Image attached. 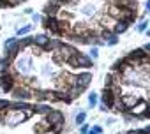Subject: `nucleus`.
<instances>
[{
	"label": "nucleus",
	"mask_w": 150,
	"mask_h": 134,
	"mask_svg": "<svg viewBox=\"0 0 150 134\" xmlns=\"http://www.w3.org/2000/svg\"><path fill=\"white\" fill-rule=\"evenodd\" d=\"M46 122L51 125V130H53L55 134H60V130H62V127H64V123H65V116H64V113H60L58 109H51V111L46 115Z\"/></svg>",
	"instance_id": "f257e3e1"
},
{
	"label": "nucleus",
	"mask_w": 150,
	"mask_h": 134,
	"mask_svg": "<svg viewBox=\"0 0 150 134\" xmlns=\"http://www.w3.org/2000/svg\"><path fill=\"white\" fill-rule=\"evenodd\" d=\"M34 111H21V109H11V111H7L6 115H4V120H6V123H9L11 127H14V125H18V123H21V122H25L30 115H32Z\"/></svg>",
	"instance_id": "f03ea898"
},
{
	"label": "nucleus",
	"mask_w": 150,
	"mask_h": 134,
	"mask_svg": "<svg viewBox=\"0 0 150 134\" xmlns=\"http://www.w3.org/2000/svg\"><path fill=\"white\" fill-rule=\"evenodd\" d=\"M67 65H71V67H83V69H88V67H92L94 65V60L88 56V55H85V53H80V51H76L67 62H65Z\"/></svg>",
	"instance_id": "7ed1b4c3"
},
{
	"label": "nucleus",
	"mask_w": 150,
	"mask_h": 134,
	"mask_svg": "<svg viewBox=\"0 0 150 134\" xmlns=\"http://www.w3.org/2000/svg\"><path fill=\"white\" fill-rule=\"evenodd\" d=\"M14 67H16V73L21 74L23 78H27L32 73V58L28 55H21L14 58Z\"/></svg>",
	"instance_id": "20e7f679"
},
{
	"label": "nucleus",
	"mask_w": 150,
	"mask_h": 134,
	"mask_svg": "<svg viewBox=\"0 0 150 134\" xmlns=\"http://www.w3.org/2000/svg\"><path fill=\"white\" fill-rule=\"evenodd\" d=\"M92 81V73L88 71H83V73H78V74H74V87H80V88H87Z\"/></svg>",
	"instance_id": "39448f33"
},
{
	"label": "nucleus",
	"mask_w": 150,
	"mask_h": 134,
	"mask_svg": "<svg viewBox=\"0 0 150 134\" xmlns=\"http://www.w3.org/2000/svg\"><path fill=\"white\" fill-rule=\"evenodd\" d=\"M117 94L111 90V87L110 88H104L103 90V95H101V102L108 108V109H113V106H115V102H117Z\"/></svg>",
	"instance_id": "423d86ee"
},
{
	"label": "nucleus",
	"mask_w": 150,
	"mask_h": 134,
	"mask_svg": "<svg viewBox=\"0 0 150 134\" xmlns=\"http://www.w3.org/2000/svg\"><path fill=\"white\" fill-rule=\"evenodd\" d=\"M14 85H16V78L11 74V71L0 74V87L4 88V92H13Z\"/></svg>",
	"instance_id": "0eeeda50"
},
{
	"label": "nucleus",
	"mask_w": 150,
	"mask_h": 134,
	"mask_svg": "<svg viewBox=\"0 0 150 134\" xmlns=\"http://www.w3.org/2000/svg\"><path fill=\"white\" fill-rule=\"evenodd\" d=\"M148 108H150L148 101H145V99H139V101H138V102H136V104H134L131 109H129V113H131L132 116H136V118H141V116H143V113H145Z\"/></svg>",
	"instance_id": "6e6552de"
},
{
	"label": "nucleus",
	"mask_w": 150,
	"mask_h": 134,
	"mask_svg": "<svg viewBox=\"0 0 150 134\" xmlns=\"http://www.w3.org/2000/svg\"><path fill=\"white\" fill-rule=\"evenodd\" d=\"M139 99H141V97H139V95H136V94H124V95H120V97H118V101L122 102V106H124L127 111H129V109H131L138 101H139Z\"/></svg>",
	"instance_id": "1a4fd4ad"
},
{
	"label": "nucleus",
	"mask_w": 150,
	"mask_h": 134,
	"mask_svg": "<svg viewBox=\"0 0 150 134\" xmlns=\"http://www.w3.org/2000/svg\"><path fill=\"white\" fill-rule=\"evenodd\" d=\"M62 7L64 6L58 2V0H50V2L44 6V14L46 16H58V13H60Z\"/></svg>",
	"instance_id": "9d476101"
},
{
	"label": "nucleus",
	"mask_w": 150,
	"mask_h": 134,
	"mask_svg": "<svg viewBox=\"0 0 150 134\" xmlns=\"http://www.w3.org/2000/svg\"><path fill=\"white\" fill-rule=\"evenodd\" d=\"M13 95H14V99H18V101H27V99L32 97V92H30L28 87H14V88H13Z\"/></svg>",
	"instance_id": "9b49d317"
},
{
	"label": "nucleus",
	"mask_w": 150,
	"mask_h": 134,
	"mask_svg": "<svg viewBox=\"0 0 150 134\" xmlns=\"http://www.w3.org/2000/svg\"><path fill=\"white\" fill-rule=\"evenodd\" d=\"M18 53H21V48H20V42L16 41V42H13V44H9V46H6V56L7 58H16L18 56Z\"/></svg>",
	"instance_id": "f8f14e48"
},
{
	"label": "nucleus",
	"mask_w": 150,
	"mask_h": 134,
	"mask_svg": "<svg viewBox=\"0 0 150 134\" xmlns=\"http://www.w3.org/2000/svg\"><path fill=\"white\" fill-rule=\"evenodd\" d=\"M64 42L60 41V39H50L48 41V44L44 46V51H50V53H55V51H58L60 49V46H62Z\"/></svg>",
	"instance_id": "ddd939ff"
},
{
	"label": "nucleus",
	"mask_w": 150,
	"mask_h": 134,
	"mask_svg": "<svg viewBox=\"0 0 150 134\" xmlns=\"http://www.w3.org/2000/svg\"><path fill=\"white\" fill-rule=\"evenodd\" d=\"M48 41H50V37L44 35V34H39V35L32 37V44H34V46H39V48H42V49H44V46L48 44Z\"/></svg>",
	"instance_id": "4468645a"
},
{
	"label": "nucleus",
	"mask_w": 150,
	"mask_h": 134,
	"mask_svg": "<svg viewBox=\"0 0 150 134\" xmlns=\"http://www.w3.org/2000/svg\"><path fill=\"white\" fill-rule=\"evenodd\" d=\"M127 28H129V25H127L125 21H115L113 27H111V32H113L115 35H118V34H124Z\"/></svg>",
	"instance_id": "2eb2a0df"
},
{
	"label": "nucleus",
	"mask_w": 150,
	"mask_h": 134,
	"mask_svg": "<svg viewBox=\"0 0 150 134\" xmlns=\"http://www.w3.org/2000/svg\"><path fill=\"white\" fill-rule=\"evenodd\" d=\"M11 58L4 56L2 60H0V74H4V73H9V65H11Z\"/></svg>",
	"instance_id": "dca6fc26"
},
{
	"label": "nucleus",
	"mask_w": 150,
	"mask_h": 134,
	"mask_svg": "<svg viewBox=\"0 0 150 134\" xmlns=\"http://www.w3.org/2000/svg\"><path fill=\"white\" fill-rule=\"evenodd\" d=\"M32 109H34V113H39V115H48L51 111L50 106H46V104H35Z\"/></svg>",
	"instance_id": "f3484780"
},
{
	"label": "nucleus",
	"mask_w": 150,
	"mask_h": 134,
	"mask_svg": "<svg viewBox=\"0 0 150 134\" xmlns=\"http://www.w3.org/2000/svg\"><path fill=\"white\" fill-rule=\"evenodd\" d=\"M85 118H87V113H85V111H80V113L76 115V123H80V125L85 123Z\"/></svg>",
	"instance_id": "a211bd4d"
},
{
	"label": "nucleus",
	"mask_w": 150,
	"mask_h": 134,
	"mask_svg": "<svg viewBox=\"0 0 150 134\" xmlns=\"http://www.w3.org/2000/svg\"><path fill=\"white\" fill-rule=\"evenodd\" d=\"M88 104H90V108H94V106L97 104V94L92 92V94L88 95Z\"/></svg>",
	"instance_id": "6ab92c4d"
},
{
	"label": "nucleus",
	"mask_w": 150,
	"mask_h": 134,
	"mask_svg": "<svg viewBox=\"0 0 150 134\" xmlns=\"http://www.w3.org/2000/svg\"><path fill=\"white\" fill-rule=\"evenodd\" d=\"M11 106V102L9 101H6V99H0V111H7V108Z\"/></svg>",
	"instance_id": "aec40b11"
},
{
	"label": "nucleus",
	"mask_w": 150,
	"mask_h": 134,
	"mask_svg": "<svg viewBox=\"0 0 150 134\" xmlns=\"http://www.w3.org/2000/svg\"><path fill=\"white\" fill-rule=\"evenodd\" d=\"M92 60H97V56H99V49H97V46H94L92 49H90V55H88Z\"/></svg>",
	"instance_id": "412c9836"
},
{
	"label": "nucleus",
	"mask_w": 150,
	"mask_h": 134,
	"mask_svg": "<svg viewBox=\"0 0 150 134\" xmlns=\"http://www.w3.org/2000/svg\"><path fill=\"white\" fill-rule=\"evenodd\" d=\"M146 27H148V21H146V20L139 21V25H138V32H145V30H146Z\"/></svg>",
	"instance_id": "4be33fe9"
},
{
	"label": "nucleus",
	"mask_w": 150,
	"mask_h": 134,
	"mask_svg": "<svg viewBox=\"0 0 150 134\" xmlns=\"http://www.w3.org/2000/svg\"><path fill=\"white\" fill-rule=\"evenodd\" d=\"M117 42H118V35H111V37L106 41V44H108V46H115Z\"/></svg>",
	"instance_id": "5701e85b"
},
{
	"label": "nucleus",
	"mask_w": 150,
	"mask_h": 134,
	"mask_svg": "<svg viewBox=\"0 0 150 134\" xmlns=\"http://www.w3.org/2000/svg\"><path fill=\"white\" fill-rule=\"evenodd\" d=\"M30 28H32L30 25H27V27L20 28V30H18V35H25V34H28V32H30Z\"/></svg>",
	"instance_id": "b1692460"
},
{
	"label": "nucleus",
	"mask_w": 150,
	"mask_h": 134,
	"mask_svg": "<svg viewBox=\"0 0 150 134\" xmlns=\"http://www.w3.org/2000/svg\"><path fill=\"white\" fill-rule=\"evenodd\" d=\"M88 130H90V129H88V125H87V123H81L80 132H81V134H88Z\"/></svg>",
	"instance_id": "393cba45"
},
{
	"label": "nucleus",
	"mask_w": 150,
	"mask_h": 134,
	"mask_svg": "<svg viewBox=\"0 0 150 134\" xmlns=\"http://www.w3.org/2000/svg\"><path fill=\"white\" fill-rule=\"evenodd\" d=\"M90 130H92V132H96V134H101V132H103V129H101L99 125H94V127H92Z\"/></svg>",
	"instance_id": "a878e982"
},
{
	"label": "nucleus",
	"mask_w": 150,
	"mask_h": 134,
	"mask_svg": "<svg viewBox=\"0 0 150 134\" xmlns=\"http://www.w3.org/2000/svg\"><path fill=\"white\" fill-rule=\"evenodd\" d=\"M32 20H34V21H35V23H39V21H41V20H42V18H41V16H39V14H32Z\"/></svg>",
	"instance_id": "bb28decb"
},
{
	"label": "nucleus",
	"mask_w": 150,
	"mask_h": 134,
	"mask_svg": "<svg viewBox=\"0 0 150 134\" xmlns=\"http://www.w3.org/2000/svg\"><path fill=\"white\" fill-rule=\"evenodd\" d=\"M145 9L150 11V0H146V2H145Z\"/></svg>",
	"instance_id": "cd10ccee"
},
{
	"label": "nucleus",
	"mask_w": 150,
	"mask_h": 134,
	"mask_svg": "<svg viewBox=\"0 0 150 134\" xmlns=\"http://www.w3.org/2000/svg\"><path fill=\"white\" fill-rule=\"evenodd\" d=\"M143 49H145V51H150V42H146V44L143 46Z\"/></svg>",
	"instance_id": "c85d7f7f"
},
{
	"label": "nucleus",
	"mask_w": 150,
	"mask_h": 134,
	"mask_svg": "<svg viewBox=\"0 0 150 134\" xmlns=\"http://www.w3.org/2000/svg\"><path fill=\"white\" fill-rule=\"evenodd\" d=\"M58 2H60L62 6H65V4H67V0H58Z\"/></svg>",
	"instance_id": "c756f323"
}]
</instances>
